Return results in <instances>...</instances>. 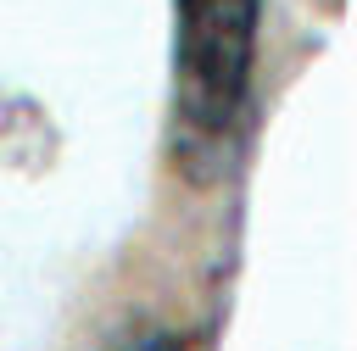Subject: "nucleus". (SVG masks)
Here are the masks:
<instances>
[{
	"label": "nucleus",
	"instance_id": "f257e3e1",
	"mask_svg": "<svg viewBox=\"0 0 357 351\" xmlns=\"http://www.w3.org/2000/svg\"><path fill=\"white\" fill-rule=\"evenodd\" d=\"M257 56V0H178L173 11V106L201 139L234 128Z\"/></svg>",
	"mask_w": 357,
	"mask_h": 351
},
{
	"label": "nucleus",
	"instance_id": "f03ea898",
	"mask_svg": "<svg viewBox=\"0 0 357 351\" xmlns=\"http://www.w3.org/2000/svg\"><path fill=\"white\" fill-rule=\"evenodd\" d=\"M134 351H178V345H173V340H167V334H151V340H139V345H134Z\"/></svg>",
	"mask_w": 357,
	"mask_h": 351
}]
</instances>
